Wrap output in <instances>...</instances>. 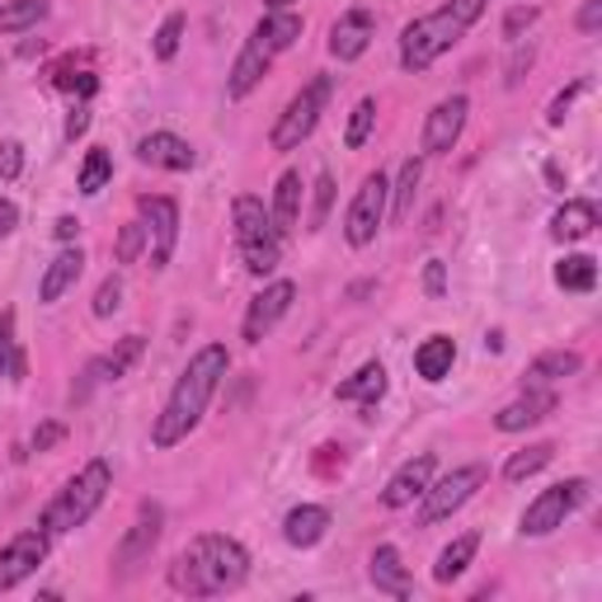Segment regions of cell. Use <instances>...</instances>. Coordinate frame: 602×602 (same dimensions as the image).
Returning a JSON list of instances; mask_svg holds the SVG:
<instances>
[{
	"label": "cell",
	"mask_w": 602,
	"mask_h": 602,
	"mask_svg": "<svg viewBox=\"0 0 602 602\" xmlns=\"http://www.w3.org/2000/svg\"><path fill=\"white\" fill-rule=\"evenodd\" d=\"M231 368V353L222 344H208V349H198L189 358V368L179 372L174 381V391L165 400V410H160L155 419V429H151V443L155 448H174V443H184V438L203 424V414H208V400L217 395V387H222V377Z\"/></svg>",
	"instance_id": "1"
},
{
	"label": "cell",
	"mask_w": 602,
	"mask_h": 602,
	"mask_svg": "<svg viewBox=\"0 0 602 602\" xmlns=\"http://www.w3.org/2000/svg\"><path fill=\"white\" fill-rule=\"evenodd\" d=\"M250 579V551L235 536L208 532L193 536L170 565V589L189 593V598H217V593H235Z\"/></svg>",
	"instance_id": "2"
},
{
	"label": "cell",
	"mask_w": 602,
	"mask_h": 602,
	"mask_svg": "<svg viewBox=\"0 0 602 602\" xmlns=\"http://www.w3.org/2000/svg\"><path fill=\"white\" fill-rule=\"evenodd\" d=\"M480 14H485V0H448V6H438L433 14L405 24V33H400V67L414 76L429 71Z\"/></svg>",
	"instance_id": "3"
},
{
	"label": "cell",
	"mask_w": 602,
	"mask_h": 602,
	"mask_svg": "<svg viewBox=\"0 0 602 602\" xmlns=\"http://www.w3.org/2000/svg\"><path fill=\"white\" fill-rule=\"evenodd\" d=\"M113 490V466L104 456H94V461H86L62 490H57V499L43 509V532L52 536V532H76V528H86L90 518H94V509L104 504V494Z\"/></svg>",
	"instance_id": "4"
},
{
	"label": "cell",
	"mask_w": 602,
	"mask_h": 602,
	"mask_svg": "<svg viewBox=\"0 0 602 602\" xmlns=\"http://www.w3.org/2000/svg\"><path fill=\"white\" fill-rule=\"evenodd\" d=\"M231 227H235L240 254H245V269L254 278H269L278 269V259H283V235L273 231L269 208L259 203L254 193H240L235 203H231Z\"/></svg>",
	"instance_id": "5"
},
{
	"label": "cell",
	"mask_w": 602,
	"mask_h": 602,
	"mask_svg": "<svg viewBox=\"0 0 602 602\" xmlns=\"http://www.w3.org/2000/svg\"><path fill=\"white\" fill-rule=\"evenodd\" d=\"M330 90H334L330 76L307 80V86L288 99V109L278 113V123L269 132V147L273 151H297L301 142H307V137L315 132V123H320V113H325V104H330Z\"/></svg>",
	"instance_id": "6"
},
{
	"label": "cell",
	"mask_w": 602,
	"mask_h": 602,
	"mask_svg": "<svg viewBox=\"0 0 602 602\" xmlns=\"http://www.w3.org/2000/svg\"><path fill=\"white\" fill-rule=\"evenodd\" d=\"M490 480V471L480 466V461H471V466H456V471H448L443 480H429V490L419 494L424 499V513H419V523L424 528H433V523H443V518H452L466 499L485 485Z\"/></svg>",
	"instance_id": "7"
},
{
	"label": "cell",
	"mask_w": 602,
	"mask_h": 602,
	"mask_svg": "<svg viewBox=\"0 0 602 602\" xmlns=\"http://www.w3.org/2000/svg\"><path fill=\"white\" fill-rule=\"evenodd\" d=\"M589 499V480L574 475V480H560V485L541 490L528 513H523V536H551L555 528H565V518Z\"/></svg>",
	"instance_id": "8"
},
{
	"label": "cell",
	"mask_w": 602,
	"mask_h": 602,
	"mask_svg": "<svg viewBox=\"0 0 602 602\" xmlns=\"http://www.w3.org/2000/svg\"><path fill=\"white\" fill-rule=\"evenodd\" d=\"M387 198H391V184H387V174L372 170L363 179V189L353 193V203H349V217H344V240L353 250H368L381 222H387Z\"/></svg>",
	"instance_id": "9"
},
{
	"label": "cell",
	"mask_w": 602,
	"mask_h": 602,
	"mask_svg": "<svg viewBox=\"0 0 602 602\" xmlns=\"http://www.w3.org/2000/svg\"><path fill=\"white\" fill-rule=\"evenodd\" d=\"M137 208H142L151 269H165L170 254H174V245H179V203H174V198H165V193H147Z\"/></svg>",
	"instance_id": "10"
},
{
	"label": "cell",
	"mask_w": 602,
	"mask_h": 602,
	"mask_svg": "<svg viewBox=\"0 0 602 602\" xmlns=\"http://www.w3.org/2000/svg\"><path fill=\"white\" fill-rule=\"evenodd\" d=\"M48 560V532L33 528V532H19L6 551H0V593L24 584V579Z\"/></svg>",
	"instance_id": "11"
},
{
	"label": "cell",
	"mask_w": 602,
	"mask_h": 602,
	"mask_svg": "<svg viewBox=\"0 0 602 602\" xmlns=\"http://www.w3.org/2000/svg\"><path fill=\"white\" fill-rule=\"evenodd\" d=\"M292 301H297V283H288V278H278V283L259 292L245 311V344H264V334L292 311Z\"/></svg>",
	"instance_id": "12"
},
{
	"label": "cell",
	"mask_w": 602,
	"mask_h": 602,
	"mask_svg": "<svg viewBox=\"0 0 602 602\" xmlns=\"http://www.w3.org/2000/svg\"><path fill=\"white\" fill-rule=\"evenodd\" d=\"M160 523H165V513H160L155 504H142V509H137V523L128 528V536H123V541H118V555H113V565L123 570V574H132L137 565H142V560L155 551L160 532H165Z\"/></svg>",
	"instance_id": "13"
},
{
	"label": "cell",
	"mask_w": 602,
	"mask_h": 602,
	"mask_svg": "<svg viewBox=\"0 0 602 602\" xmlns=\"http://www.w3.org/2000/svg\"><path fill=\"white\" fill-rule=\"evenodd\" d=\"M466 113H471V99H466V94L443 99V104H438V109L424 118V151H429V155H448V151L461 142Z\"/></svg>",
	"instance_id": "14"
},
{
	"label": "cell",
	"mask_w": 602,
	"mask_h": 602,
	"mask_svg": "<svg viewBox=\"0 0 602 602\" xmlns=\"http://www.w3.org/2000/svg\"><path fill=\"white\" fill-rule=\"evenodd\" d=\"M372 38H377V19H372V10H349V14H339V19H334V29H330V57H339V62H358V57L372 48Z\"/></svg>",
	"instance_id": "15"
},
{
	"label": "cell",
	"mask_w": 602,
	"mask_h": 602,
	"mask_svg": "<svg viewBox=\"0 0 602 602\" xmlns=\"http://www.w3.org/2000/svg\"><path fill=\"white\" fill-rule=\"evenodd\" d=\"M433 452H419L414 461H405V466H400L391 480H387V490H381V504L387 509H410L419 494L429 490V480H433Z\"/></svg>",
	"instance_id": "16"
},
{
	"label": "cell",
	"mask_w": 602,
	"mask_h": 602,
	"mask_svg": "<svg viewBox=\"0 0 602 602\" xmlns=\"http://www.w3.org/2000/svg\"><path fill=\"white\" fill-rule=\"evenodd\" d=\"M555 414V391H541V387H528L518 400H509L504 410L494 414V429L499 433H523L532 424H541V419Z\"/></svg>",
	"instance_id": "17"
},
{
	"label": "cell",
	"mask_w": 602,
	"mask_h": 602,
	"mask_svg": "<svg viewBox=\"0 0 602 602\" xmlns=\"http://www.w3.org/2000/svg\"><path fill=\"white\" fill-rule=\"evenodd\" d=\"M137 160H142V165H155V170H193L198 151L174 132H147L142 142H137Z\"/></svg>",
	"instance_id": "18"
},
{
	"label": "cell",
	"mask_w": 602,
	"mask_h": 602,
	"mask_svg": "<svg viewBox=\"0 0 602 602\" xmlns=\"http://www.w3.org/2000/svg\"><path fill=\"white\" fill-rule=\"evenodd\" d=\"M297 38H301V14H292V10H269V14L254 24L250 48H259L264 57H278V52H288Z\"/></svg>",
	"instance_id": "19"
},
{
	"label": "cell",
	"mask_w": 602,
	"mask_h": 602,
	"mask_svg": "<svg viewBox=\"0 0 602 602\" xmlns=\"http://www.w3.org/2000/svg\"><path fill=\"white\" fill-rule=\"evenodd\" d=\"M80 273H86V254H80V245H67L62 254L48 264V273H43V283H38V301H62L76 283H80Z\"/></svg>",
	"instance_id": "20"
},
{
	"label": "cell",
	"mask_w": 602,
	"mask_h": 602,
	"mask_svg": "<svg viewBox=\"0 0 602 602\" xmlns=\"http://www.w3.org/2000/svg\"><path fill=\"white\" fill-rule=\"evenodd\" d=\"M330 532V509H320V504H301L283 518V536H288V546L297 551H307V546H320Z\"/></svg>",
	"instance_id": "21"
},
{
	"label": "cell",
	"mask_w": 602,
	"mask_h": 602,
	"mask_svg": "<svg viewBox=\"0 0 602 602\" xmlns=\"http://www.w3.org/2000/svg\"><path fill=\"white\" fill-rule=\"evenodd\" d=\"M142 353H147V339L142 334H123L104 358H94L90 372H94V381H123L137 363H142Z\"/></svg>",
	"instance_id": "22"
},
{
	"label": "cell",
	"mask_w": 602,
	"mask_h": 602,
	"mask_svg": "<svg viewBox=\"0 0 602 602\" xmlns=\"http://www.w3.org/2000/svg\"><path fill=\"white\" fill-rule=\"evenodd\" d=\"M456 363V339L452 334H429L424 344L414 349V372L424 381H443Z\"/></svg>",
	"instance_id": "23"
},
{
	"label": "cell",
	"mask_w": 602,
	"mask_h": 602,
	"mask_svg": "<svg viewBox=\"0 0 602 602\" xmlns=\"http://www.w3.org/2000/svg\"><path fill=\"white\" fill-rule=\"evenodd\" d=\"M372 589L377 593H391V598H410V570L400 565V551L395 546H377L372 551Z\"/></svg>",
	"instance_id": "24"
},
{
	"label": "cell",
	"mask_w": 602,
	"mask_h": 602,
	"mask_svg": "<svg viewBox=\"0 0 602 602\" xmlns=\"http://www.w3.org/2000/svg\"><path fill=\"white\" fill-rule=\"evenodd\" d=\"M273 231L278 235H292L297 222H301V174L288 170V174H278V189H273Z\"/></svg>",
	"instance_id": "25"
},
{
	"label": "cell",
	"mask_w": 602,
	"mask_h": 602,
	"mask_svg": "<svg viewBox=\"0 0 602 602\" xmlns=\"http://www.w3.org/2000/svg\"><path fill=\"white\" fill-rule=\"evenodd\" d=\"M339 400H358V405H377V400L381 395H387V368H381L377 363V358H372V363H363V368H358L349 381H339V391H334Z\"/></svg>",
	"instance_id": "26"
},
{
	"label": "cell",
	"mask_w": 602,
	"mask_h": 602,
	"mask_svg": "<svg viewBox=\"0 0 602 602\" xmlns=\"http://www.w3.org/2000/svg\"><path fill=\"white\" fill-rule=\"evenodd\" d=\"M593 227H598V208L584 203V198H574V203H565L551 217V235L555 240H584V235H593Z\"/></svg>",
	"instance_id": "27"
},
{
	"label": "cell",
	"mask_w": 602,
	"mask_h": 602,
	"mask_svg": "<svg viewBox=\"0 0 602 602\" xmlns=\"http://www.w3.org/2000/svg\"><path fill=\"white\" fill-rule=\"evenodd\" d=\"M269 62H273V57H264V52H259V48H250V43H245V52H240V57H235V67H231L227 94H231V99H245V94H250V90L259 86V80H264Z\"/></svg>",
	"instance_id": "28"
},
{
	"label": "cell",
	"mask_w": 602,
	"mask_h": 602,
	"mask_svg": "<svg viewBox=\"0 0 602 602\" xmlns=\"http://www.w3.org/2000/svg\"><path fill=\"white\" fill-rule=\"evenodd\" d=\"M475 551H480V536H475V532L456 536L452 546H443V555H438V565H433V579H438V584H452V579H461V574L471 570Z\"/></svg>",
	"instance_id": "29"
},
{
	"label": "cell",
	"mask_w": 602,
	"mask_h": 602,
	"mask_svg": "<svg viewBox=\"0 0 602 602\" xmlns=\"http://www.w3.org/2000/svg\"><path fill=\"white\" fill-rule=\"evenodd\" d=\"M579 372V353L574 349H555V353H541L528 363V387H546V381L560 377H574Z\"/></svg>",
	"instance_id": "30"
},
{
	"label": "cell",
	"mask_w": 602,
	"mask_h": 602,
	"mask_svg": "<svg viewBox=\"0 0 602 602\" xmlns=\"http://www.w3.org/2000/svg\"><path fill=\"white\" fill-rule=\"evenodd\" d=\"M419 179H424V160H405L400 165V179H395V189H391V217L395 222H410V212H414V193H419Z\"/></svg>",
	"instance_id": "31"
},
{
	"label": "cell",
	"mask_w": 602,
	"mask_h": 602,
	"mask_svg": "<svg viewBox=\"0 0 602 602\" xmlns=\"http://www.w3.org/2000/svg\"><path fill=\"white\" fill-rule=\"evenodd\" d=\"M555 283L565 292H593L598 288V259L589 254H565L555 264Z\"/></svg>",
	"instance_id": "32"
},
{
	"label": "cell",
	"mask_w": 602,
	"mask_h": 602,
	"mask_svg": "<svg viewBox=\"0 0 602 602\" xmlns=\"http://www.w3.org/2000/svg\"><path fill=\"white\" fill-rule=\"evenodd\" d=\"M48 14V0H0V33H24Z\"/></svg>",
	"instance_id": "33"
},
{
	"label": "cell",
	"mask_w": 602,
	"mask_h": 602,
	"mask_svg": "<svg viewBox=\"0 0 602 602\" xmlns=\"http://www.w3.org/2000/svg\"><path fill=\"white\" fill-rule=\"evenodd\" d=\"M551 461H555V443H532V448L513 452V456L504 461V475H509V480H528V475H536V471H546Z\"/></svg>",
	"instance_id": "34"
},
{
	"label": "cell",
	"mask_w": 602,
	"mask_h": 602,
	"mask_svg": "<svg viewBox=\"0 0 602 602\" xmlns=\"http://www.w3.org/2000/svg\"><path fill=\"white\" fill-rule=\"evenodd\" d=\"M372 128H377V99L368 94V99H358V104H353V113H349V128H344V147H349V151L368 147Z\"/></svg>",
	"instance_id": "35"
},
{
	"label": "cell",
	"mask_w": 602,
	"mask_h": 602,
	"mask_svg": "<svg viewBox=\"0 0 602 602\" xmlns=\"http://www.w3.org/2000/svg\"><path fill=\"white\" fill-rule=\"evenodd\" d=\"M109 174H113V160H109V151H99V147H94V151L86 155V165H80V193H86V198L104 193Z\"/></svg>",
	"instance_id": "36"
},
{
	"label": "cell",
	"mask_w": 602,
	"mask_h": 602,
	"mask_svg": "<svg viewBox=\"0 0 602 602\" xmlns=\"http://www.w3.org/2000/svg\"><path fill=\"white\" fill-rule=\"evenodd\" d=\"M142 250H147V227H142V217H137V222H128L123 231H118L113 259H118V264H137V259H142Z\"/></svg>",
	"instance_id": "37"
},
{
	"label": "cell",
	"mask_w": 602,
	"mask_h": 602,
	"mask_svg": "<svg viewBox=\"0 0 602 602\" xmlns=\"http://www.w3.org/2000/svg\"><path fill=\"white\" fill-rule=\"evenodd\" d=\"M179 38H184V14H165V24L155 29V43H151V52L160 57V62H170V57L179 52Z\"/></svg>",
	"instance_id": "38"
},
{
	"label": "cell",
	"mask_w": 602,
	"mask_h": 602,
	"mask_svg": "<svg viewBox=\"0 0 602 602\" xmlns=\"http://www.w3.org/2000/svg\"><path fill=\"white\" fill-rule=\"evenodd\" d=\"M118 307H123V278L109 273L104 283H99V292H94V315H113Z\"/></svg>",
	"instance_id": "39"
},
{
	"label": "cell",
	"mask_w": 602,
	"mask_h": 602,
	"mask_svg": "<svg viewBox=\"0 0 602 602\" xmlns=\"http://www.w3.org/2000/svg\"><path fill=\"white\" fill-rule=\"evenodd\" d=\"M584 90H589V80H574V86H570V90H560V94L551 99V109H546V123H551V128H560V123H565V113H570V104H574V99H579V94H584Z\"/></svg>",
	"instance_id": "40"
},
{
	"label": "cell",
	"mask_w": 602,
	"mask_h": 602,
	"mask_svg": "<svg viewBox=\"0 0 602 602\" xmlns=\"http://www.w3.org/2000/svg\"><path fill=\"white\" fill-rule=\"evenodd\" d=\"M330 203H334V179H330V174H315V212H311V231L325 227Z\"/></svg>",
	"instance_id": "41"
},
{
	"label": "cell",
	"mask_w": 602,
	"mask_h": 602,
	"mask_svg": "<svg viewBox=\"0 0 602 602\" xmlns=\"http://www.w3.org/2000/svg\"><path fill=\"white\" fill-rule=\"evenodd\" d=\"M14 358H19V349H14V315L6 311V315H0V377L14 372Z\"/></svg>",
	"instance_id": "42"
},
{
	"label": "cell",
	"mask_w": 602,
	"mask_h": 602,
	"mask_svg": "<svg viewBox=\"0 0 602 602\" xmlns=\"http://www.w3.org/2000/svg\"><path fill=\"white\" fill-rule=\"evenodd\" d=\"M536 14H541L536 6H513V10L504 14V38H509V43H518V33L536 24Z\"/></svg>",
	"instance_id": "43"
},
{
	"label": "cell",
	"mask_w": 602,
	"mask_h": 602,
	"mask_svg": "<svg viewBox=\"0 0 602 602\" xmlns=\"http://www.w3.org/2000/svg\"><path fill=\"white\" fill-rule=\"evenodd\" d=\"M57 90H71V94H80V99H90V94L99 90V80H94L90 71H62V76H57Z\"/></svg>",
	"instance_id": "44"
},
{
	"label": "cell",
	"mask_w": 602,
	"mask_h": 602,
	"mask_svg": "<svg viewBox=\"0 0 602 602\" xmlns=\"http://www.w3.org/2000/svg\"><path fill=\"white\" fill-rule=\"evenodd\" d=\"M424 292H429L433 301L448 292V264H443V259H429V269H424Z\"/></svg>",
	"instance_id": "45"
},
{
	"label": "cell",
	"mask_w": 602,
	"mask_h": 602,
	"mask_svg": "<svg viewBox=\"0 0 602 602\" xmlns=\"http://www.w3.org/2000/svg\"><path fill=\"white\" fill-rule=\"evenodd\" d=\"M19 165H24V147H19V142H6V147H0V179H14Z\"/></svg>",
	"instance_id": "46"
},
{
	"label": "cell",
	"mask_w": 602,
	"mask_h": 602,
	"mask_svg": "<svg viewBox=\"0 0 602 602\" xmlns=\"http://www.w3.org/2000/svg\"><path fill=\"white\" fill-rule=\"evenodd\" d=\"M528 67H532V48H518L513 62H509V71H504V86H518V80L528 76Z\"/></svg>",
	"instance_id": "47"
},
{
	"label": "cell",
	"mask_w": 602,
	"mask_h": 602,
	"mask_svg": "<svg viewBox=\"0 0 602 602\" xmlns=\"http://www.w3.org/2000/svg\"><path fill=\"white\" fill-rule=\"evenodd\" d=\"M602 29V0H584L579 10V33H598Z\"/></svg>",
	"instance_id": "48"
},
{
	"label": "cell",
	"mask_w": 602,
	"mask_h": 602,
	"mask_svg": "<svg viewBox=\"0 0 602 602\" xmlns=\"http://www.w3.org/2000/svg\"><path fill=\"white\" fill-rule=\"evenodd\" d=\"M62 438H67V429H62V424H43V429L33 433V452H48V448L62 443Z\"/></svg>",
	"instance_id": "49"
},
{
	"label": "cell",
	"mask_w": 602,
	"mask_h": 602,
	"mask_svg": "<svg viewBox=\"0 0 602 602\" xmlns=\"http://www.w3.org/2000/svg\"><path fill=\"white\" fill-rule=\"evenodd\" d=\"M86 128H90V109H86V104H76L71 118H67V142H76V137L86 132Z\"/></svg>",
	"instance_id": "50"
},
{
	"label": "cell",
	"mask_w": 602,
	"mask_h": 602,
	"mask_svg": "<svg viewBox=\"0 0 602 602\" xmlns=\"http://www.w3.org/2000/svg\"><path fill=\"white\" fill-rule=\"evenodd\" d=\"M19 227V208L10 203V198H0V235H10Z\"/></svg>",
	"instance_id": "51"
},
{
	"label": "cell",
	"mask_w": 602,
	"mask_h": 602,
	"mask_svg": "<svg viewBox=\"0 0 602 602\" xmlns=\"http://www.w3.org/2000/svg\"><path fill=\"white\" fill-rule=\"evenodd\" d=\"M76 231H80L76 217H57V222H52V235H57V240H76Z\"/></svg>",
	"instance_id": "52"
},
{
	"label": "cell",
	"mask_w": 602,
	"mask_h": 602,
	"mask_svg": "<svg viewBox=\"0 0 602 602\" xmlns=\"http://www.w3.org/2000/svg\"><path fill=\"white\" fill-rule=\"evenodd\" d=\"M264 6H269V10H288V6H292V0H264Z\"/></svg>",
	"instance_id": "53"
}]
</instances>
